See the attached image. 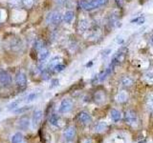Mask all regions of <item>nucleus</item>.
Returning <instances> with one entry per match:
<instances>
[{
  "mask_svg": "<svg viewBox=\"0 0 153 143\" xmlns=\"http://www.w3.org/2000/svg\"><path fill=\"white\" fill-rule=\"evenodd\" d=\"M124 122L132 128L138 127L139 118L137 113L134 110H127L124 112Z\"/></svg>",
  "mask_w": 153,
  "mask_h": 143,
  "instance_id": "f257e3e1",
  "label": "nucleus"
},
{
  "mask_svg": "<svg viewBox=\"0 0 153 143\" xmlns=\"http://www.w3.org/2000/svg\"><path fill=\"white\" fill-rule=\"evenodd\" d=\"M63 20L62 18V14L57 12V11H53L51 13H48V15L46 16V22L49 25H59L61 23V21Z\"/></svg>",
  "mask_w": 153,
  "mask_h": 143,
  "instance_id": "f03ea898",
  "label": "nucleus"
},
{
  "mask_svg": "<svg viewBox=\"0 0 153 143\" xmlns=\"http://www.w3.org/2000/svg\"><path fill=\"white\" fill-rule=\"evenodd\" d=\"M79 7L81 10H84V11H93L95 9L100 8L99 4L97 3L96 0H79Z\"/></svg>",
  "mask_w": 153,
  "mask_h": 143,
  "instance_id": "7ed1b4c3",
  "label": "nucleus"
},
{
  "mask_svg": "<svg viewBox=\"0 0 153 143\" xmlns=\"http://www.w3.org/2000/svg\"><path fill=\"white\" fill-rule=\"evenodd\" d=\"M16 83L19 90H25L27 87V76L23 72L19 71L16 74Z\"/></svg>",
  "mask_w": 153,
  "mask_h": 143,
  "instance_id": "20e7f679",
  "label": "nucleus"
},
{
  "mask_svg": "<svg viewBox=\"0 0 153 143\" xmlns=\"http://www.w3.org/2000/svg\"><path fill=\"white\" fill-rule=\"evenodd\" d=\"M74 107L73 101L69 98H65L61 101L60 106H59V113L60 114H67L72 111V109Z\"/></svg>",
  "mask_w": 153,
  "mask_h": 143,
  "instance_id": "39448f33",
  "label": "nucleus"
},
{
  "mask_svg": "<svg viewBox=\"0 0 153 143\" xmlns=\"http://www.w3.org/2000/svg\"><path fill=\"white\" fill-rule=\"evenodd\" d=\"M76 119L83 126H87L89 124L92 123V116L87 112H80L76 116Z\"/></svg>",
  "mask_w": 153,
  "mask_h": 143,
  "instance_id": "423d86ee",
  "label": "nucleus"
},
{
  "mask_svg": "<svg viewBox=\"0 0 153 143\" xmlns=\"http://www.w3.org/2000/svg\"><path fill=\"white\" fill-rule=\"evenodd\" d=\"M12 84V76L7 71H0V86L9 87Z\"/></svg>",
  "mask_w": 153,
  "mask_h": 143,
  "instance_id": "0eeeda50",
  "label": "nucleus"
},
{
  "mask_svg": "<svg viewBox=\"0 0 153 143\" xmlns=\"http://www.w3.org/2000/svg\"><path fill=\"white\" fill-rule=\"evenodd\" d=\"M124 57H126V52H123V49H122L121 51H119L117 52L116 55L113 57L112 62H111V64H110V66H112L113 68H115L117 65L121 64L122 62L124 60Z\"/></svg>",
  "mask_w": 153,
  "mask_h": 143,
  "instance_id": "6e6552de",
  "label": "nucleus"
},
{
  "mask_svg": "<svg viewBox=\"0 0 153 143\" xmlns=\"http://www.w3.org/2000/svg\"><path fill=\"white\" fill-rule=\"evenodd\" d=\"M76 135V128L71 126V127H68L67 129H65V131L63 133V136H64V138L67 140V141H71L73 140L75 136Z\"/></svg>",
  "mask_w": 153,
  "mask_h": 143,
  "instance_id": "1a4fd4ad",
  "label": "nucleus"
},
{
  "mask_svg": "<svg viewBox=\"0 0 153 143\" xmlns=\"http://www.w3.org/2000/svg\"><path fill=\"white\" fill-rule=\"evenodd\" d=\"M89 29V22L86 19H81L79 21L78 26H76V30L79 33H84L85 32H87Z\"/></svg>",
  "mask_w": 153,
  "mask_h": 143,
  "instance_id": "9d476101",
  "label": "nucleus"
},
{
  "mask_svg": "<svg viewBox=\"0 0 153 143\" xmlns=\"http://www.w3.org/2000/svg\"><path fill=\"white\" fill-rule=\"evenodd\" d=\"M94 101L97 104H102L105 99H106V94L103 92V91H98L94 94Z\"/></svg>",
  "mask_w": 153,
  "mask_h": 143,
  "instance_id": "9b49d317",
  "label": "nucleus"
},
{
  "mask_svg": "<svg viewBox=\"0 0 153 143\" xmlns=\"http://www.w3.org/2000/svg\"><path fill=\"white\" fill-rule=\"evenodd\" d=\"M30 126V119L27 116H22L20 119L18 120V123H17V127L19 129H21V130H24L26 131L27 129Z\"/></svg>",
  "mask_w": 153,
  "mask_h": 143,
  "instance_id": "f8f14e48",
  "label": "nucleus"
},
{
  "mask_svg": "<svg viewBox=\"0 0 153 143\" xmlns=\"http://www.w3.org/2000/svg\"><path fill=\"white\" fill-rule=\"evenodd\" d=\"M42 116H43V113L40 110H36V111L33 113V127H37L39 125V123L42 119Z\"/></svg>",
  "mask_w": 153,
  "mask_h": 143,
  "instance_id": "ddd939ff",
  "label": "nucleus"
},
{
  "mask_svg": "<svg viewBox=\"0 0 153 143\" xmlns=\"http://www.w3.org/2000/svg\"><path fill=\"white\" fill-rule=\"evenodd\" d=\"M121 84L124 88H130L134 84V79L131 77V76L123 75V76H122V78H121Z\"/></svg>",
  "mask_w": 153,
  "mask_h": 143,
  "instance_id": "4468645a",
  "label": "nucleus"
},
{
  "mask_svg": "<svg viewBox=\"0 0 153 143\" xmlns=\"http://www.w3.org/2000/svg\"><path fill=\"white\" fill-rule=\"evenodd\" d=\"M108 124L106 123V122H104V121H100V122H98L96 125L94 126V130H95V132L96 133H103V132H105L106 130H108Z\"/></svg>",
  "mask_w": 153,
  "mask_h": 143,
  "instance_id": "2eb2a0df",
  "label": "nucleus"
},
{
  "mask_svg": "<svg viewBox=\"0 0 153 143\" xmlns=\"http://www.w3.org/2000/svg\"><path fill=\"white\" fill-rule=\"evenodd\" d=\"M116 100L117 102L119 103H126L127 100H128V94L126 92V91H121V92H119L116 95Z\"/></svg>",
  "mask_w": 153,
  "mask_h": 143,
  "instance_id": "dca6fc26",
  "label": "nucleus"
},
{
  "mask_svg": "<svg viewBox=\"0 0 153 143\" xmlns=\"http://www.w3.org/2000/svg\"><path fill=\"white\" fill-rule=\"evenodd\" d=\"M49 54H50V52L46 47L43 48V49H41L39 51V54H38V61H39L40 63L45 62V60L47 59V57L49 56Z\"/></svg>",
  "mask_w": 153,
  "mask_h": 143,
  "instance_id": "f3484780",
  "label": "nucleus"
},
{
  "mask_svg": "<svg viewBox=\"0 0 153 143\" xmlns=\"http://www.w3.org/2000/svg\"><path fill=\"white\" fill-rule=\"evenodd\" d=\"M74 17H75V13L72 11H67L63 15H62V18H63L64 22L67 24H71L72 21H73Z\"/></svg>",
  "mask_w": 153,
  "mask_h": 143,
  "instance_id": "a211bd4d",
  "label": "nucleus"
},
{
  "mask_svg": "<svg viewBox=\"0 0 153 143\" xmlns=\"http://www.w3.org/2000/svg\"><path fill=\"white\" fill-rule=\"evenodd\" d=\"M110 116H111V119L114 122H118L122 117V114L117 109H112L110 111Z\"/></svg>",
  "mask_w": 153,
  "mask_h": 143,
  "instance_id": "6ab92c4d",
  "label": "nucleus"
},
{
  "mask_svg": "<svg viewBox=\"0 0 153 143\" xmlns=\"http://www.w3.org/2000/svg\"><path fill=\"white\" fill-rule=\"evenodd\" d=\"M143 78L146 81L147 83L149 84H153V68L148 69L145 74H143Z\"/></svg>",
  "mask_w": 153,
  "mask_h": 143,
  "instance_id": "aec40b11",
  "label": "nucleus"
},
{
  "mask_svg": "<svg viewBox=\"0 0 153 143\" xmlns=\"http://www.w3.org/2000/svg\"><path fill=\"white\" fill-rule=\"evenodd\" d=\"M60 61H61V59L59 58V57H57V56L54 57V58H53V59L49 62V64H48V70H49V71H53L56 66H57L59 64L61 63Z\"/></svg>",
  "mask_w": 153,
  "mask_h": 143,
  "instance_id": "412c9836",
  "label": "nucleus"
},
{
  "mask_svg": "<svg viewBox=\"0 0 153 143\" xmlns=\"http://www.w3.org/2000/svg\"><path fill=\"white\" fill-rule=\"evenodd\" d=\"M8 5L11 8L17 9L22 6V1L21 0H8Z\"/></svg>",
  "mask_w": 153,
  "mask_h": 143,
  "instance_id": "4be33fe9",
  "label": "nucleus"
},
{
  "mask_svg": "<svg viewBox=\"0 0 153 143\" xmlns=\"http://www.w3.org/2000/svg\"><path fill=\"white\" fill-rule=\"evenodd\" d=\"M24 140V137H23V135L21 133H16V135H13L12 139H11V142L12 143H20L21 141Z\"/></svg>",
  "mask_w": 153,
  "mask_h": 143,
  "instance_id": "5701e85b",
  "label": "nucleus"
},
{
  "mask_svg": "<svg viewBox=\"0 0 153 143\" xmlns=\"http://www.w3.org/2000/svg\"><path fill=\"white\" fill-rule=\"evenodd\" d=\"M59 117L56 114H52L49 117V122H50L51 125L56 126L57 124H59Z\"/></svg>",
  "mask_w": 153,
  "mask_h": 143,
  "instance_id": "b1692460",
  "label": "nucleus"
},
{
  "mask_svg": "<svg viewBox=\"0 0 153 143\" xmlns=\"http://www.w3.org/2000/svg\"><path fill=\"white\" fill-rule=\"evenodd\" d=\"M43 48H45L44 41H43L42 39H40V38H37V39L36 40V42H35V49L39 52L41 49H43Z\"/></svg>",
  "mask_w": 153,
  "mask_h": 143,
  "instance_id": "393cba45",
  "label": "nucleus"
},
{
  "mask_svg": "<svg viewBox=\"0 0 153 143\" xmlns=\"http://www.w3.org/2000/svg\"><path fill=\"white\" fill-rule=\"evenodd\" d=\"M38 95H39V93H31V94H29L25 97V102L29 103V102L33 101V100L37 98Z\"/></svg>",
  "mask_w": 153,
  "mask_h": 143,
  "instance_id": "a878e982",
  "label": "nucleus"
},
{
  "mask_svg": "<svg viewBox=\"0 0 153 143\" xmlns=\"http://www.w3.org/2000/svg\"><path fill=\"white\" fill-rule=\"evenodd\" d=\"M22 1V6L27 9H31L36 3V0H21Z\"/></svg>",
  "mask_w": 153,
  "mask_h": 143,
  "instance_id": "bb28decb",
  "label": "nucleus"
},
{
  "mask_svg": "<svg viewBox=\"0 0 153 143\" xmlns=\"http://www.w3.org/2000/svg\"><path fill=\"white\" fill-rule=\"evenodd\" d=\"M41 78L43 80H48L51 78V71H49L48 69L43 70L41 72Z\"/></svg>",
  "mask_w": 153,
  "mask_h": 143,
  "instance_id": "cd10ccee",
  "label": "nucleus"
},
{
  "mask_svg": "<svg viewBox=\"0 0 153 143\" xmlns=\"http://www.w3.org/2000/svg\"><path fill=\"white\" fill-rule=\"evenodd\" d=\"M146 104L147 105L148 108L153 109V94H148L146 97Z\"/></svg>",
  "mask_w": 153,
  "mask_h": 143,
  "instance_id": "c85d7f7f",
  "label": "nucleus"
},
{
  "mask_svg": "<svg viewBox=\"0 0 153 143\" xmlns=\"http://www.w3.org/2000/svg\"><path fill=\"white\" fill-rule=\"evenodd\" d=\"M145 21H146V18H145V16H139V17H137V18H135V19H133V20L131 21L132 23H135V24H137V25H143V23H145Z\"/></svg>",
  "mask_w": 153,
  "mask_h": 143,
  "instance_id": "c756f323",
  "label": "nucleus"
},
{
  "mask_svg": "<svg viewBox=\"0 0 153 143\" xmlns=\"http://www.w3.org/2000/svg\"><path fill=\"white\" fill-rule=\"evenodd\" d=\"M32 107L31 106H24V107H21V108H19V109H17V110H16V114H23V113H25V112H27V111H29Z\"/></svg>",
  "mask_w": 153,
  "mask_h": 143,
  "instance_id": "7c9ffc66",
  "label": "nucleus"
},
{
  "mask_svg": "<svg viewBox=\"0 0 153 143\" xmlns=\"http://www.w3.org/2000/svg\"><path fill=\"white\" fill-rule=\"evenodd\" d=\"M64 69H65V65H64V64H62V63H60V64H59L57 66H56L53 71H54L55 73H60V72H62Z\"/></svg>",
  "mask_w": 153,
  "mask_h": 143,
  "instance_id": "2f4dec72",
  "label": "nucleus"
},
{
  "mask_svg": "<svg viewBox=\"0 0 153 143\" xmlns=\"http://www.w3.org/2000/svg\"><path fill=\"white\" fill-rule=\"evenodd\" d=\"M79 143H95V140L92 137H83L79 139Z\"/></svg>",
  "mask_w": 153,
  "mask_h": 143,
  "instance_id": "473e14b6",
  "label": "nucleus"
},
{
  "mask_svg": "<svg viewBox=\"0 0 153 143\" xmlns=\"http://www.w3.org/2000/svg\"><path fill=\"white\" fill-rule=\"evenodd\" d=\"M21 102V100L20 99H18V100H16V101H13V103H11L8 106V108H9V110H12V109H14V108H16L18 105H19V103Z\"/></svg>",
  "mask_w": 153,
  "mask_h": 143,
  "instance_id": "72a5a7b5",
  "label": "nucleus"
},
{
  "mask_svg": "<svg viewBox=\"0 0 153 143\" xmlns=\"http://www.w3.org/2000/svg\"><path fill=\"white\" fill-rule=\"evenodd\" d=\"M96 1H97V3L99 4L100 7L104 6V5H106L108 3V0H96Z\"/></svg>",
  "mask_w": 153,
  "mask_h": 143,
  "instance_id": "f704fd0d",
  "label": "nucleus"
},
{
  "mask_svg": "<svg viewBox=\"0 0 153 143\" xmlns=\"http://www.w3.org/2000/svg\"><path fill=\"white\" fill-rule=\"evenodd\" d=\"M59 81L57 80V79H53V80H52V85L50 86V88L52 89V88L56 87V86L59 85Z\"/></svg>",
  "mask_w": 153,
  "mask_h": 143,
  "instance_id": "c9c22d12",
  "label": "nucleus"
},
{
  "mask_svg": "<svg viewBox=\"0 0 153 143\" xmlns=\"http://www.w3.org/2000/svg\"><path fill=\"white\" fill-rule=\"evenodd\" d=\"M115 2H116L117 6H118L119 8H122V7H123V0H115Z\"/></svg>",
  "mask_w": 153,
  "mask_h": 143,
  "instance_id": "e433bc0d",
  "label": "nucleus"
},
{
  "mask_svg": "<svg viewBox=\"0 0 153 143\" xmlns=\"http://www.w3.org/2000/svg\"><path fill=\"white\" fill-rule=\"evenodd\" d=\"M3 11H2V10L1 9H0V22H1L2 21V19H3Z\"/></svg>",
  "mask_w": 153,
  "mask_h": 143,
  "instance_id": "4c0bfd02",
  "label": "nucleus"
},
{
  "mask_svg": "<svg viewBox=\"0 0 153 143\" xmlns=\"http://www.w3.org/2000/svg\"><path fill=\"white\" fill-rule=\"evenodd\" d=\"M138 143H146V139H143V140H141V141H138Z\"/></svg>",
  "mask_w": 153,
  "mask_h": 143,
  "instance_id": "58836bf2",
  "label": "nucleus"
},
{
  "mask_svg": "<svg viewBox=\"0 0 153 143\" xmlns=\"http://www.w3.org/2000/svg\"><path fill=\"white\" fill-rule=\"evenodd\" d=\"M93 64V62H90V63H88L87 65H86V66H87V67H89V66H91V65H92Z\"/></svg>",
  "mask_w": 153,
  "mask_h": 143,
  "instance_id": "ea45409f",
  "label": "nucleus"
},
{
  "mask_svg": "<svg viewBox=\"0 0 153 143\" xmlns=\"http://www.w3.org/2000/svg\"><path fill=\"white\" fill-rule=\"evenodd\" d=\"M151 42H152V43H153V35H152V36H151Z\"/></svg>",
  "mask_w": 153,
  "mask_h": 143,
  "instance_id": "a19ab883",
  "label": "nucleus"
},
{
  "mask_svg": "<svg viewBox=\"0 0 153 143\" xmlns=\"http://www.w3.org/2000/svg\"><path fill=\"white\" fill-rule=\"evenodd\" d=\"M151 116H153V109H152V112H151Z\"/></svg>",
  "mask_w": 153,
  "mask_h": 143,
  "instance_id": "79ce46f5",
  "label": "nucleus"
},
{
  "mask_svg": "<svg viewBox=\"0 0 153 143\" xmlns=\"http://www.w3.org/2000/svg\"><path fill=\"white\" fill-rule=\"evenodd\" d=\"M20 143H26V142H25V141H24V140H23V141H21Z\"/></svg>",
  "mask_w": 153,
  "mask_h": 143,
  "instance_id": "37998d69",
  "label": "nucleus"
}]
</instances>
